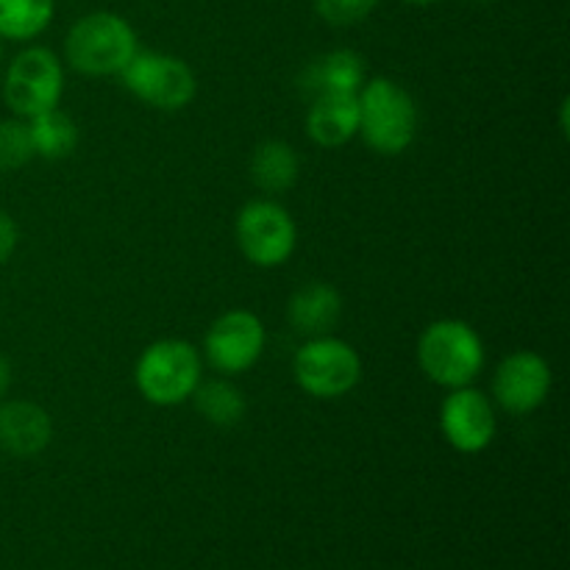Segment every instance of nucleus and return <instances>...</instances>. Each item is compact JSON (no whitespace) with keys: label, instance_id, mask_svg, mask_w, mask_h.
Masks as SVG:
<instances>
[{"label":"nucleus","instance_id":"1","mask_svg":"<svg viewBox=\"0 0 570 570\" xmlns=\"http://www.w3.org/2000/svg\"><path fill=\"white\" fill-rule=\"evenodd\" d=\"M360 137L379 156H399L415 142L417 106L401 83L371 78L360 89Z\"/></svg>","mask_w":570,"mask_h":570},{"label":"nucleus","instance_id":"2","mask_svg":"<svg viewBox=\"0 0 570 570\" xmlns=\"http://www.w3.org/2000/svg\"><path fill=\"white\" fill-rule=\"evenodd\" d=\"M417 362L429 382L440 387H468L484 367V343L465 321H434L417 340Z\"/></svg>","mask_w":570,"mask_h":570},{"label":"nucleus","instance_id":"3","mask_svg":"<svg viewBox=\"0 0 570 570\" xmlns=\"http://www.w3.org/2000/svg\"><path fill=\"white\" fill-rule=\"evenodd\" d=\"M67 61L83 76H120L137 53V33L111 11H95L70 28L65 42Z\"/></svg>","mask_w":570,"mask_h":570},{"label":"nucleus","instance_id":"4","mask_svg":"<svg viewBox=\"0 0 570 570\" xmlns=\"http://www.w3.org/2000/svg\"><path fill=\"white\" fill-rule=\"evenodd\" d=\"M200 367V354L187 340H159L139 354L134 382L150 404L178 406L193 399Z\"/></svg>","mask_w":570,"mask_h":570},{"label":"nucleus","instance_id":"5","mask_svg":"<svg viewBox=\"0 0 570 570\" xmlns=\"http://www.w3.org/2000/svg\"><path fill=\"white\" fill-rule=\"evenodd\" d=\"M134 98L161 111H178L193 104L198 92L193 67L184 59L156 50H137L120 72Z\"/></svg>","mask_w":570,"mask_h":570},{"label":"nucleus","instance_id":"6","mask_svg":"<svg viewBox=\"0 0 570 570\" xmlns=\"http://www.w3.org/2000/svg\"><path fill=\"white\" fill-rule=\"evenodd\" d=\"M295 382L315 399H340L360 384L362 362L354 345L332 337H312L293 360Z\"/></svg>","mask_w":570,"mask_h":570},{"label":"nucleus","instance_id":"7","mask_svg":"<svg viewBox=\"0 0 570 570\" xmlns=\"http://www.w3.org/2000/svg\"><path fill=\"white\" fill-rule=\"evenodd\" d=\"M61 89H65V70L48 48H28L17 53L3 78L6 106L28 120L56 109Z\"/></svg>","mask_w":570,"mask_h":570},{"label":"nucleus","instance_id":"8","mask_svg":"<svg viewBox=\"0 0 570 570\" xmlns=\"http://www.w3.org/2000/svg\"><path fill=\"white\" fill-rule=\"evenodd\" d=\"M295 223L276 200H250L237 215V245L256 267H278L295 250Z\"/></svg>","mask_w":570,"mask_h":570},{"label":"nucleus","instance_id":"9","mask_svg":"<svg viewBox=\"0 0 570 570\" xmlns=\"http://www.w3.org/2000/svg\"><path fill=\"white\" fill-rule=\"evenodd\" d=\"M265 351V323L248 309H232L217 317L204 340L206 362L223 376L250 371Z\"/></svg>","mask_w":570,"mask_h":570},{"label":"nucleus","instance_id":"10","mask_svg":"<svg viewBox=\"0 0 570 570\" xmlns=\"http://www.w3.org/2000/svg\"><path fill=\"white\" fill-rule=\"evenodd\" d=\"M440 429L454 451L479 454L493 443L499 423L488 395L473 387H456L440 406Z\"/></svg>","mask_w":570,"mask_h":570},{"label":"nucleus","instance_id":"11","mask_svg":"<svg viewBox=\"0 0 570 570\" xmlns=\"http://www.w3.org/2000/svg\"><path fill=\"white\" fill-rule=\"evenodd\" d=\"M551 390V367L534 351H515L499 365L493 376L495 404L510 415H529L538 410Z\"/></svg>","mask_w":570,"mask_h":570},{"label":"nucleus","instance_id":"12","mask_svg":"<svg viewBox=\"0 0 570 570\" xmlns=\"http://www.w3.org/2000/svg\"><path fill=\"white\" fill-rule=\"evenodd\" d=\"M53 438L50 415L33 401H3L0 404V451L28 460L48 449Z\"/></svg>","mask_w":570,"mask_h":570},{"label":"nucleus","instance_id":"13","mask_svg":"<svg viewBox=\"0 0 570 570\" xmlns=\"http://www.w3.org/2000/svg\"><path fill=\"white\" fill-rule=\"evenodd\" d=\"M360 92L317 95L306 115V131L321 148H340L360 134Z\"/></svg>","mask_w":570,"mask_h":570},{"label":"nucleus","instance_id":"14","mask_svg":"<svg viewBox=\"0 0 570 570\" xmlns=\"http://www.w3.org/2000/svg\"><path fill=\"white\" fill-rule=\"evenodd\" d=\"M287 317L289 326L304 337H326L343 317V295L332 284L312 282L289 298Z\"/></svg>","mask_w":570,"mask_h":570},{"label":"nucleus","instance_id":"15","mask_svg":"<svg viewBox=\"0 0 570 570\" xmlns=\"http://www.w3.org/2000/svg\"><path fill=\"white\" fill-rule=\"evenodd\" d=\"M365 83V61L354 50H332L301 72V89L312 98L326 92H360Z\"/></svg>","mask_w":570,"mask_h":570},{"label":"nucleus","instance_id":"16","mask_svg":"<svg viewBox=\"0 0 570 570\" xmlns=\"http://www.w3.org/2000/svg\"><path fill=\"white\" fill-rule=\"evenodd\" d=\"M301 173V159L295 148L282 139H267L250 156V178L267 195H282L295 187Z\"/></svg>","mask_w":570,"mask_h":570},{"label":"nucleus","instance_id":"17","mask_svg":"<svg viewBox=\"0 0 570 570\" xmlns=\"http://www.w3.org/2000/svg\"><path fill=\"white\" fill-rule=\"evenodd\" d=\"M28 131H31L33 154L50 161L67 159L78 145V126L59 109H48L31 117Z\"/></svg>","mask_w":570,"mask_h":570},{"label":"nucleus","instance_id":"18","mask_svg":"<svg viewBox=\"0 0 570 570\" xmlns=\"http://www.w3.org/2000/svg\"><path fill=\"white\" fill-rule=\"evenodd\" d=\"M193 399L200 415H204L212 426H220V429L237 426V423L245 417V412H248L243 390L234 387V384L226 382V379H212V382L198 384Z\"/></svg>","mask_w":570,"mask_h":570},{"label":"nucleus","instance_id":"19","mask_svg":"<svg viewBox=\"0 0 570 570\" xmlns=\"http://www.w3.org/2000/svg\"><path fill=\"white\" fill-rule=\"evenodd\" d=\"M53 20V0H0V39L28 42Z\"/></svg>","mask_w":570,"mask_h":570},{"label":"nucleus","instance_id":"20","mask_svg":"<svg viewBox=\"0 0 570 570\" xmlns=\"http://www.w3.org/2000/svg\"><path fill=\"white\" fill-rule=\"evenodd\" d=\"M33 142L28 122L3 120L0 122V173L20 170L22 165L33 159Z\"/></svg>","mask_w":570,"mask_h":570},{"label":"nucleus","instance_id":"21","mask_svg":"<svg viewBox=\"0 0 570 570\" xmlns=\"http://www.w3.org/2000/svg\"><path fill=\"white\" fill-rule=\"evenodd\" d=\"M376 3L379 0H315V9L332 26H354L365 20Z\"/></svg>","mask_w":570,"mask_h":570},{"label":"nucleus","instance_id":"22","mask_svg":"<svg viewBox=\"0 0 570 570\" xmlns=\"http://www.w3.org/2000/svg\"><path fill=\"white\" fill-rule=\"evenodd\" d=\"M17 239H20V228H17V223L6 212H0V267L11 259Z\"/></svg>","mask_w":570,"mask_h":570},{"label":"nucleus","instance_id":"23","mask_svg":"<svg viewBox=\"0 0 570 570\" xmlns=\"http://www.w3.org/2000/svg\"><path fill=\"white\" fill-rule=\"evenodd\" d=\"M9 387H11V362L0 354V401L6 399Z\"/></svg>","mask_w":570,"mask_h":570},{"label":"nucleus","instance_id":"24","mask_svg":"<svg viewBox=\"0 0 570 570\" xmlns=\"http://www.w3.org/2000/svg\"><path fill=\"white\" fill-rule=\"evenodd\" d=\"M404 3H412V6H429V3H440V0H404Z\"/></svg>","mask_w":570,"mask_h":570},{"label":"nucleus","instance_id":"25","mask_svg":"<svg viewBox=\"0 0 570 570\" xmlns=\"http://www.w3.org/2000/svg\"><path fill=\"white\" fill-rule=\"evenodd\" d=\"M476 3H493V0H476Z\"/></svg>","mask_w":570,"mask_h":570},{"label":"nucleus","instance_id":"26","mask_svg":"<svg viewBox=\"0 0 570 570\" xmlns=\"http://www.w3.org/2000/svg\"><path fill=\"white\" fill-rule=\"evenodd\" d=\"M0 56H3V45H0Z\"/></svg>","mask_w":570,"mask_h":570}]
</instances>
